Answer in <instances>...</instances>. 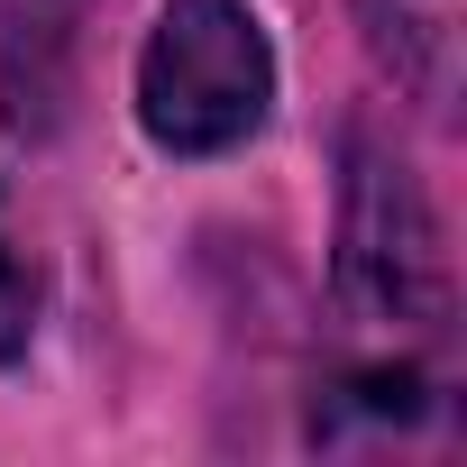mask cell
<instances>
[{"mask_svg": "<svg viewBox=\"0 0 467 467\" xmlns=\"http://www.w3.org/2000/svg\"><path fill=\"white\" fill-rule=\"evenodd\" d=\"M275 47L248 0H165L138 47V119L174 156H229L266 129Z\"/></svg>", "mask_w": 467, "mask_h": 467, "instance_id": "cell-1", "label": "cell"}, {"mask_svg": "<svg viewBox=\"0 0 467 467\" xmlns=\"http://www.w3.org/2000/svg\"><path fill=\"white\" fill-rule=\"evenodd\" d=\"M339 294L358 321L412 339L449 321V257H440V220L421 202V183L385 156L358 147V183H348V248H339Z\"/></svg>", "mask_w": 467, "mask_h": 467, "instance_id": "cell-2", "label": "cell"}, {"mask_svg": "<svg viewBox=\"0 0 467 467\" xmlns=\"http://www.w3.org/2000/svg\"><path fill=\"white\" fill-rule=\"evenodd\" d=\"M367 47L421 110H458L467 83V0H358Z\"/></svg>", "mask_w": 467, "mask_h": 467, "instance_id": "cell-3", "label": "cell"}, {"mask_svg": "<svg viewBox=\"0 0 467 467\" xmlns=\"http://www.w3.org/2000/svg\"><path fill=\"white\" fill-rule=\"evenodd\" d=\"M28 330H37V266L10 229V202H0V367L28 348Z\"/></svg>", "mask_w": 467, "mask_h": 467, "instance_id": "cell-4", "label": "cell"}]
</instances>
